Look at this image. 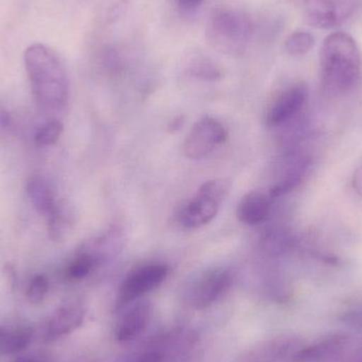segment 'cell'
<instances>
[{
	"instance_id": "cell-1",
	"label": "cell",
	"mask_w": 362,
	"mask_h": 362,
	"mask_svg": "<svg viewBox=\"0 0 362 362\" xmlns=\"http://www.w3.org/2000/svg\"><path fill=\"white\" fill-rule=\"evenodd\" d=\"M319 64L321 90L325 97H346L361 84V49L349 34L336 32L327 36L321 47Z\"/></svg>"
},
{
	"instance_id": "cell-2",
	"label": "cell",
	"mask_w": 362,
	"mask_h": 362,
	"mask_svg": "<svg viewBox=\"0 0 362 362\" xmlns=\"http://www.w3.org/2000/svg\"><path fill=\"white\" fill-rule=\"evenodd\" d=\"M25 72L34 99L46 110H59L69 95L67 70L61 55L44 44H33L23 53Z\"/></svg>"
},
{
	"instance_id": "cell-3",
	"label": "cell",
	"mask_w": 362,
	"mask_h": 362,
	"mask_svg": "<svg viewBox=\"0 0 362 362\" xmlns=\"http://www.w3.org/2000/svg\"><path fill=\"white\" fill-rule=\"evenodd\" d=\"M253 34L250 17L233 8H218L209 17L206 37L217 52L240 55L246 51Z\"/></svg>"
},
{
	"instance_id": "cell-4",
	"label": "cell",
	"mask_w": 362,
	"mask_h": 362,
	"mask_svg": "<svg viewBox=\"0 0 362 362\" xmlns=\"http://www.w3.org/2000/svg\"><path fill=\"white\" fill-rule=\"evenodd\" d=\"M231 182L226 178L206 181L193 199L181 210L180 221L183 227L196 229L212 221L221 204L229 194Z\"/></svg>"
},
{
	"instance_id": "cell-5",
	"label": "cell",
	"mask_w": 362,
	"mask_h": 362,
	"mask_svg": "<svg viewBox=\"0 0 362 362\" xmlns=\"http://www.w3.org/2000/svg\"><path fill=\"white\" fill-rule=\"evenodd\" d=\"M308 25L329 30L346 23L356 8L354 0H293Z\"/></svg>"
},
{
	"instance_id": "cell-6",
	"label": "cell",
	"mask_w": 362,
	"mask_h": 362,
	"mask_svg": "<svg viewBox=\"0 0 362 362\" xmlns=\"http://www.w3.org/2000/svg\"><path fill=\"white\" fill-rule=\"evenodd\" d=\"M228 132L223 123L204 117L195 123L183 144V154L191 160H200L225 144Z\"/></svg>"
},
{
	"instance_id": "cell-7",
	"label": "cell",
	"mask_w": 362,
	"mask_h": 362,
	"mask_svg": "<svg viewBox=\"0 0 362 362\" xmlns=\"http://www.w3.org/2000/svg\"><path fill=\"white\" fill-rule=\"evenodd\" d=\"M168 276V268L163 264H148L132 272L121 284L116 301V310L127 308L139 298L160 286Z\"/></svg>"
},
{
	"instance_id": "cell-8",
	"label": "cell",
	"mask_w": 362,
	"mask_h": 362,
	"mask_svg": "<svg viewBox=\"0 0 362 362\" xmlns=\"http://www.w3.org/2000/svg\"><path fill=\"white\" fill-rule=\"evenodd\" d=\"M232 274L229 269L218 267L198 276L187 293V301L194 310H204L216 303L230 288Z\"/></svg>"
},
{
	"instance_id": "cell-9",
	"label": "cell",
	"mask_w": 362,
	"mask_h": 362,
	"mask_svg": "<svg viewBox=\"0 0 362 362\" xmlns=\"http://www.w3.org/2000/svg\"><path fill=\"white\" fill-rule=\"evenodd\" d=\"M302 346L303 340L297 336H276L247 349L234 362H283Z\"/></svg>"
},
{
	"instance_id": "cell-10",
	"label": "cell",
	"mask_w": 362,
	"mask_h": 362,
	"mask_svg": "<svg viewBox=\"0 0 362 362\" xmlns=\"http://www.w3.org/2000/svg\"><path fill=\"white\" fill-rule=\"evenodd\" d=\"M308 100L305 83H296L279 93L266 112V123L269 127H281L293 120L301 112Z\"/></svg>"
},
{
	"instance_id": "cell-11",
	"label": "cell",
	"mask_w": 362,
	"mask_h": 362,
	"mask_svg": "<svg viewBox=\"0 0 362 362\" xmlns=\"http://www.w3.org/2000/svg\"><path fill=\"white\" fill-rule=\"evenodd\" d=\"M312 158L300 152H291L285 159L278 180L269 189L272 198L280 197L297 189L308 175Z\"/></svg>"
},
{
	"instance_id": "cell-12",
	"label": "cell",
	"mask_w": 362,
	"mask_h": 362,
	"mask_svg": "<svg viewBox=\"0 0 362 362\" xmlns=\"http://www.w3.org/2000/svg\"><path fill=\"white\" fill-rule=\"evenodd\" d=\"M127 232L122 226H112L80 247L93 257L95 266L116 257L127 244Z\"/></svg>"
},
{
	"instance_id": "cell-13",
	"label": "cell",
	"mask_w": 362,
	"mask_h": 362,
	"mask_svg": "<svg viewBox=\"0 0 362 362\" xmlns=\"http://www.w3.org/2000/svg\"><path fill=\"white\" fill-rule=\"evenodd\" d=\"M85 315L84 304L78 300H72L59 306L49 320L47 340L57 339L74 333L84 322Z\"/></svg>"
},
{
	"instance_id": "cell-14",
	"label": "cell",
	"mask_w": 362,
	"mask_h": 362,
	"mask_svg": "<svg viewBox=\"0 0 362 362\" xmlns=\"http://www.w3.org/2000/svg\"><path fill=\"white\" fill-rule=\"evenodd\" d=\"M153 312L154 306L148 300L133 304L117 325V340L121 342L129 341L141 335L150 325Z\"/></svg>"
},
{
	"instance_id": "cell-15",
	"label": "cell",
	"mask_w": 362,
	"mask_h": 362,
	"mask_svg": "<svg viewBox=\"0 0 362 362\" xmlns=\"http://www.w3.org/2000/svg\"><path fill=\"white\" fill-rule=\"evenodd\" d=\"M348 341L346 336H331L313 346H302L283 362H323L339 354Z\"/></svg>"
},
{
	"instance_id": "cell-16",
	"label": "cell",
	"mask_w": 362,
	"mask_h": 362,
	"mask_svg": "<svg viewBox=\"0 0 362 362\" xmlns=\"http://www.w3.org/2000/svg\"><path fill=\"white\" fill-rule=\"evenodd\" d=\"M272 197L261 191L246 194L236 210L238 221L246 225L255 226L266 221L272 208Z\"/></svg>"
},
{
	"instance_id": "cell-17",
	"label": "cell",
	"mask_w": 362,
	"mask_h": 362,
	"mask_svg": "<svg viewBox=\"0 0 362 362\" xmlns=\"http://www.w3.org/2000/svg\"><path fill=\"white\" fill-rule=\"evenodd\" d=\"M33 334L29 327L0 325V354L11 355L23 352L31 346Z\"/></svg>"
},
{
	"instance_id": "cell-18",
	"label": "cell",
	"mask_w": 362,
	"mask_h": 362,
	"mask_svg": "<svg viewBox=\"0 0 362 362\" xmlns=\"http://www.w3.org/2000/svg\"><path fill=\"white\" fill-rule=\"evenodd\" d=\"M48 218L49 238L55 242L65 240L71 231L74 223V215L68 202H57L53 210L47 215Z\"/></svg>"
},
{
	"instance_id": "cell-19",
	"label": "cell",
	"mask_w": 362,
	"mask_h": 362,
	"mask_svg": "<svg viewBox=\"0 0 362 362\" xmlns=\"http://www.w3.org/2000/svg\"><path fill=\"white\" fill-rule=\"evenodd\" d=\"M27 194L34 209L40 214L47 216L57 204L50 185L40 176H32L29 178L27 182Z\"/></svg>"
},
{
	"instance_id": "cell-20",
	"label": "cell",
	"mask_w": 362,
	"mask_h": 362,
	"mask_svg": "<svg viewBox=\"0 0 362 362\" xmlns=\"http://www.w3.org/2000/svg\"><path fill=\"white\" fill-rule=\"evenodd\" d=\"M95 267V259L86 251L78 248L74 259L68 264L65 269V276L68 280L80 281L90 274Z\"/></svg>"
},
{
	"instance_id": "cell-21",
	"label": "cell",
	"mask_w": 362,
	"mask_h": 362,
	"mask_svg": "<svg viewBox=\"0 0 362 362\" xmlns=\"http://www.w3.org/2000/svg\"><path fill=\"white\" fill-rule=\"evenodd\" d=\"M189 72L192 76L202 81H218L223 78L221 70L218 66L206 57H193L189 62Z\"/></svg>"
},
{
	"instance_id": "cell-22",
	"label": "cell",
	"mask_w": 362,
	"mask_h": 362,
	"mask_svg": "<svg viewBox=\"0 0 362 362\" xmlns=\"http://www.w3.org/2000/svg\"><path fill=\"white\" fill-rule=\"evenodd\" d=\"M63 131V123L57 119H52L36 131L35 135H34V142L40 148L54 146L59 141Z\"/></svg>"
},
{
	"instance_id": "cell-23",
	"label": "cell",
	"mask_w": 362,
	"mask_h": 362,
	"mask_svg": "<svg viewBox=\"0 0 362 362\" xmlns=\"http://www.w3.org/2000/svg\"><path fill=\"white\" fill-rule=\"evenodd\" d=\"M315 38L305 31H296L287 37L285 49L291 57H303L314 47Z\"/></svg>"
},
{
	"instance_id": "cell-24",
	"label": "cell",
	"mask_w": 362,
	"mask_h": 362,
	"mask_svg": "<svg viewBox=\"0 0 362 362\" xmlns=\"http://www.w3.org/2000/svg\"><path fill=\"white\" fill-rule=\"evenodd\" d=\"M48 291V276L44 274H40L32 279L31 283H30L29 287H28L27 293H25V298H27L29 303L33 304V305H38V304L44 302Z\"/></svg>"
},
{
	"instance_id": "cell-25",
	"label": "cell",
	"mask_w": 362,
	"mask_h": 362,
	"mask_svg": "<svg viewBox=\"0 0 362 362\" xmlns=\"http://www.w3.org/2000/svg\"><path fill=\"white\" fill-rule=\"evenodd\" d=\"M2 272H4V276H6V280H8V285H10L11 288H16L17 272L14 264L10 263V262L4 264V269H2Z\"/></svg>"
},
{
	"instance_id": "cell-26",
	"label": "cell",
	"mask_w": 362,
	"mask_h": 362,
	"mask_svg": "<svg viewBox=\"0 0 362 362\" xmlns=\"http://www.w3.org/2000/svg\"><path fill=\"white\" fill-rule=\"evenodd\" d=\"M352 187L355 193L362 198V163L355 170L352 177Z\"/></svg>"
},
{
	"instance_id": "cell-27",
	"label": "cell",
	"mask_w": 362,
	"mask_h": 362,
	"mask_svg": "<svg viewBox=\"0 0 362 362\" xmlns=\"http://www.w3.org/2000/svg\"><path fill=\"white\" fill-rule=\"evenodd\" d=\"M163 355L156 351H148V352L142 354L136 362H163Z\"/></svg>"
},
{
	"instance_id": "cell-28",
	"label": "cell",
	"mask_w": 362,
	"mask_h": 362,
	"mask_svg": "<svg viewBox=\"0 0 362 362\" xmlns=\"http://www.w3.org/2000/svg\"><path fill=\"white\" fill-rule=\"evenodd\" d=\"M185 122H187V120H185V116L176 117L175 119H173V120L170 122L168 131L172 134L180 133L181 129H183V127H185Z\"/></svg>"
},
{
	"instance_id": "cell-29",
	"label": "cell",
	"mask_w": 362,
	"mask_h": 362,
	"mask_svg": "<svg viewBox=\"0 0 362 362\" xmlns=\"http://www.w3.org/2000/svg\"><path fill=\"white\" fill-rule=\"evenodd\" d=\"M204 0H176L178 6L185 11H192L197 8Z\"/></svg>"
},
{
	"instance_id": "cell-30",
	"label": "cell",
	"mask_w": 362,
	"mask_h": 362,
	"mask_svg": "<svg viewBox=\"0 0 362 362\" xmlns=\"http://www.w3.org/2000/svg\"><path fill=\"white\" fill-rule=\"evenodd\" d=\"M12 124V118L6 110H0V125L4 127H8Z\"/></svg>"
},
{
	"instance_id": "cell-31",
	"label": "cell",
	"mask_w": 362,
	"mask_h": 362,
	"mask_svg": "<svg viewBox=\"0 0 362 362\" xmlns=\"http://www.w3.org/2000/svg\"><path fill=\"white\" fill-rule=\"evenodd\" d=\"M15 362H45L40 358H33V357H21Z\"/></svg>"
}]
</instances>
